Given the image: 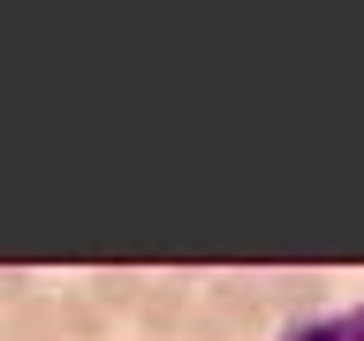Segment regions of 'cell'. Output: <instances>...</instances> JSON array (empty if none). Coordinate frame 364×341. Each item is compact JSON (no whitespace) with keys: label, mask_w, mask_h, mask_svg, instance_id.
Segmentation results:
<instances>
[{"label":"cell","mask_w":364,"mask_h":341,"mask_svg":"<svg viewBox=\"0 0 364 341\" xmlns=\"http://www.w3.org/2000/svg\"><path fill=\"white\" fill-rule=\"evenodd\" d=\"M281 341H349L341 318H304V326H281Z\"/></svg>","instance_id":"obj_8"},{"label":"cell","mask_w":364,"mask_h":341,"mask_svg":"<svg viewBox=\"0 0 364 341\" xmlns=\"http://www.w3.org/2000/svg\"><path fill=\"white\" fill-rule=\"evenodd\" d=\"M61 341H114V318L99 311L84 288H68L61 296Z\"/></svg>","instance_id":"obj_6"},{"label":"cell","mask_w":364,"mask_h":341,"mask_svg":"<svg viewBox=\"0 0 364 341\" xmlns=\"http://www.w3.org/2000/svg\"><path fill=\"white\" fill-rule=\"evenodd\" d=\"M341 334H349V341H364V303H357L349 318H341Z\"/></svg>","instance_id":"obj_10"},{"label":"cell","mask_w":364,"mask_h":341,"mask_svg":"<svg viewBox=\"0 0 364 341\" xmlns=\"http://www.w3.org/2000/svg\"><path fill=\"white\" fill-rule=\"evenodd\" d=\"M31 296H38V281H31V273H23V266H0V318L16 311V303H31Z\"/></svg>","instance_id":"obj_7"},{"label":"cell","mask_w":364,"mask_h":341,"mask_svg":"<svg viewBox=\"0 0 364 341\" xmlns=\"http://www.w3.org/2000/svg\"><path fill=\"white\" fill-rule=\"evenodd\" d=\"M182 341H235V334H228L220 318H213V311L198 303V311H190V326H182Z\"/></svg>","instance_id":"obj_9"},{"label":"cell","mask_w":364,"mask_h":341,"mask_svg":"<svg viewBox=\"0 0 364 341\" xmlns=\"http://www.w3.org/2000/svg\"><path fill=\"white\" fill-rule=\"evenodd\" d=\"M84 296L114 318V326H122V318L136 311V296H144V273H129V266H122V273H114V266H99V273L84 281Z\"/></svg>","instance_id":"obj_4"},{"label":"cell","mask_w":364,"mask_h":341,"mask_svg":"<svg viewBox=\"0 0 364 341\" xmlns=\"http://www.w3.org/2000/svg\"><path fill=\"white\" fill-rule=\"evenodd\" d=\"M190 281L182 273H144V296H136V341H182V326H190Z\"/></svg>","instance_id":"obj_1"},{"label":"cell","mask_w":364,"mask_h":341,"mask_svg":"<svg viewBox=\"0 0 364 341\" xmlns=\"http://www.w3.org/2000/svg\"><path fill=\"white\" fill-rule=\"evenodd\" d=\"M205 311L220 318L235 341H250V334L273 318V311H266V281H250V273H220V281L205 288Z\"/></svg>","instance_id":"obj_2"},{"label":"cell","mask_w":364,"mask_h":341,"mask_svg":"<svg viewBox=\"0 0 364 341\" xmlns=\"http://www.w3.org/2000/svg\"><path fill=\"white\" fill-rule=\"evenodd\" d=\"M0 334L8 341H61V296H31L16 311L0 318Z\"/></svg>","instance_id":"obj_5"},{"label":"cell","mask_w":364,"mask_h":341,"mask_svg":"<svg viewBox=\"0 0 364 341\" xmlns=\"http://www.w3.org/2000/svg\"><path fill=\"white\" fill-rule=\"evenodd\" d=\"M0 341H8V334H0Z\"/></svg>","instance_id":"obj_11"},{"label":"cell","mask_w":364,"mask_h":341,"mask_svg":"<svg viewBox=\"0 0 364 341\" xmlns=\"http://www.w3.org/2000/svg\"><path fill=\"white\" fill-rule=\"evenodd\" d=\"M326 303H334V281L326 273H273L266 281V311H281V326L326 318Z\"/></svg>","instance_id":"obj_3"}]
</instances>
